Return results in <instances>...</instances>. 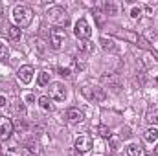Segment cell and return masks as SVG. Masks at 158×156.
Returning <instances> with one entry per match:
<instances>
[{
  "label": "cell",
  "mask_w": 158,
  "mask_h": 156,
  "mask_svg": "<svg viewBox=\"0 0 158 156\" xmlns=\"http://www.w3.org/2000/svg\"><path fill=\"white\" fill-rule=\"evenodd\" d=\"M46 18L53 24H61V22H66V11L64 7L61 6H52L48 11H46Z\"/></svg>",
  "instance_id": "3"
},
{
  "label": "cell",
  "mask_w": 158,
  "mask_h": 156,
  "mask_svg": "<svg viewBox=\"0 0 158 156\" xmlns=\"http://www.w3.org/2000/svg\"><path fill=\"white\" fill-rule=\"evenodd\" d=\"M109 143H110V147L116 151V149H119V145H121V138L116 136V134H112V136L109 138Z\"/></svg>",
  "instance_id": "24"
},
{
  "label": "cell",
  "mask_w": 158,
  "mask_h": 156,
  "mask_svg": "<svg viewBox=\"0 0 158 156\" xmlns=\"http://www.w3.org/2000/svg\"><path fill=\"white\" fill-rule=\"evenodd\" d=\"M142 13H143V6H132L131 7V17L132 18H140Z\"/></svg>",
  "instance_id": "22"
},
{
  "label": "cell",
  "mask_w": 158,
  "mask_h": 156,
  "mask_svg": "<svg viewBox=\"0 0 158 156\" xmlns=\"http://www.w3.org/2000/svg\"><path fill=\"white\" fill-rule=\"evenodd\" d=\"M2 107H6V97H4V96H0V109H2Z\"/></svg>",
  "instance_id": "32"
},
{
  "label": "cell",
  "mask_w": 158,
  "mask_h": 156,
  "mask_svg": "<svg viewBox=\"0 0 158 156\" xmlns=\"http://www.w3.org/2000/svg\"><path fill=\"white\" fill-rule=\"evenodd\" d=\"M153 156H158V145L155 147V151H153Z\"/></svg>",
  "instance_id": "33"
},
{
  "label": "cell",
  "mask_w": 158,
  "mask_h": 156,
  "mask_svg": "<svg viewBox=\"0 0 158 156\" xmlns=\"http://www.w3.org/2000/svg\"><path fill=\"white\" fill-rule=\"evenodd\" d=\"M101 81L103 83H107L114 92H118L119 90V79H118V76H114V74H109V76H103L101 77Z\"/></svg>",
  "instance_id": "11"
},
{
  "label": "cell",
  "mask_w": 158,
  "mask_h": 156,
  "mask_svg": "<svg viewBox=\"0 0 158 156\" xmlns=\"http://www.w3.org/2000/svg\"><path fill=\"white\" fill-rule=\"evenodd\" d=\"M64 42H66V30H63L59 26L50 30V44L53 50H61Z\"/></svg>",
  "instance_id": "2"
},
{
  "label": "cell",
  "mask_w": 158,
  "mask_h": 156,
  "mask_svg": "<svg viewBox=\"0 0 158 156\" xmlns=\"http://www.w3.org/2000/svg\"><path fill=\"white\" fill-rule=\"evenodd\" d=\"M4 156H22L24 154V147H19V145H7L2 149Z\"/></svg>",
  "instance_id": "12"
},
{
  "label": "cell",
  "mask_w": 158,
  "mask_h": 156,
  "mask_svg": "<svg viewBox=\"0 0 158 156\" xmlns=\"http://www.w3.org/2000/svg\"><path fill=\"white\" fill-rule=\"evenodd\" d=\"M79 50L85 51V53H92L94 51V44L88 42V40H79Z\"/></svg>",
  "instance_id": "19"
},
{
  "label": "cell",
  "mask_w": 158,
  "mask_h": 156,
  "mask_svg": "<svg viewBox=\"0 0 158 156\" xmlns=\"http://www.w3.org/2000/svg\"><path fill=\"white\" fill-rule=\"evenodd\" d=\"M142 153H143V149L138 143H129L125 147V154L127 156H142Z\"/></svg>",
  "instance_id": "14"
},
{
  "label": "cell",
  "mask_w": 158,
  "mask_h": 156,
  "mask_svg": "<svg viewBox=\"0 0 158 156\" xmlns=\"http://www.w3.org/2000/svg\"><path fill=\"white\" fill-rule=\"evenodd\" d=\"M72 156H83V154H81V153H77V151H74V153H72Z\"/></svg>",
  "instance_id": "34"
},
{
  "label": "cell",
  "mask_w": 158,
  "mask_h": 156,
  "mask_svg": "<svg viewBox=\"0 0 158 156\" xmlns=\"http://www.w3.org/2000/svg\"><path fill=\"white\" fill-rule=\"evenodd\" d=\"M0 15H2V4H0Z\"/></svg>",
  "instance_id": "35"
},
{
  "label": "cell",
  "mask_w": 158,
  "mask_h": 156,
  "mask_svg": "<svg viewBox=\"0 0 158 156\" xmlns=\"http://www.w3.org/2000/svg\"><path fill=\"white\" fill-rule=\"evenodd\" d=\"M9 57V48L4 40H0V61H6Z\"/></svg>",
  "instance_id": "21"
},
{
  "label": "cell",
  "mask_w": 158,
  "mask_h": 156,
  "mask_svg": "<svg viewBox=\"0 0 158 156\" xmlns=\"http://www.w3.org/2000/svg\"><path fill=\"white\" fill-rule=\"evenodd\" d=\"M17 77H19L20 83H24V84L31 83V79H33V66H31V64H24V66H20L19 72H17Z\"/></svg>",
  "instance_id": "8"
},
{
  "label": "cell",
  "mask_w": 158,
  "mask_h": 156,
  "mask_svg": "<svg viewBox=\"0 0 158 156\" xmlns=\"http://www.w3.org/2000/svg\"><path fill=\"white\" fill-rule=\"evenodd\" d=\"M13 129H15V132L20 136V134H24V132H28V125H26V121L22 119V117H19L17 119V123L13 125Z\"/></svg>",
  "instance_id": "16"
},
{
  "label": "cell",
  "mask_w": 158,
  "mask_h": 156,
  "mask_svg": "<svg viewBox=\"0 0 158 156\" xmlns=\"http://www.w3.org/2000/svg\"><path fill=\"white\" fill-rule=\"evenodd\" d=\"M76 68H77L79 72H83V70L86 68V63H85V59H81V57H77V59H76Z\"/></svg>",
  "instance_id": "28"
},
{
  "label": "cell",
  "mask_w": 158,
  "mask_h": 156,
  "mask_svg": "<svg viewBox=\"0 0 158 156\" xmlns=\"http://www.w3.org/2000/svg\"><path fill=\"white\" fill-rule=\"evenodd\" d=\"M37 84H39L40 88L42 86H50V74L48 72H40L39 77H37Z\"/></svg>",
  "instance_id": "18"
},
{
  "label": "cell",
  "mask_w": 158,
  "mask_h": 156,
  "mask_svg": "<svg viewBox=\"0 0 158 156\" xmlns=\"http://www.w3.org/2000/svg\"><path fill=\"white\" fill-rule=\"evenodd\" d=\"M92 101H98V103H103L107 99V92L101 88V86H92Z\"/></svg>",
  "instance_id": "10"
},
{
  "label": "cell",
  "mask_w": 158,
  "mask_h": 156,
  "mask_svg": "<svg viewBox=\"0 0 158 156\" xmlns=\"http://www.w3.org/2000/svg\"><path fill=\"white\" fill-rule=\"evenodd\" d=\"M66 119H68V123L77 125V123H81V121L85 119V114H83V110H79V109H68V110H66Z\"/></svg>",
  "instance_id": "9"
},
{
  "label": "cell",
  "mask_w": 158,
  "mask_h": 156,
  "mask_svg": "<svg viewBox=\"0 0 158 156\" xmlns=\"http://www.w3.org/2000/svg\"><path fill=\"white\" fill-rule=\"evenodd\" d=\"M92 145H94V142H92V136H90V134H81V136H77V140H76V143H74L76 151L81 153V154L88 153V151L92 149Z\"/></svg>",
  "instance_id": "5"
},
{
  "label": "cell",
  "mask_w": 158,
  "mask_h": 156,
  "mask_svg": "<svg viewBox=\"0 0 158 156\" xmlns=\"http://www.w3.org/2000/svg\"><path fill=\"white\" fill-rule=\"evenodd\" d=\"M13 110L15 112H20V114H24L26 112V105H24V101L20 99V101H15V105H13Z\"/></svg>",
  "instance_id": "26"
},
{
  "label": "cell",
  "mask_w": 158,
  "mask_h": 156,
  "mask_svg": "<svg viewBox=\"0 0 158 156\" xmlns=\"http://www.w3.org/2000/svg\"><path fill=\"white\" fill-rule=\"evenodd\" d=\"M6 33H7V37H9L11 40H19V39H20V35H22V30H20L19 26L11 24V26H7V28H6Z\"/></svg>",
  "instance_id": "13"
},
{
  "label": "cell",
  "mask_w": 158,
  "mask_h": 156,
  "mask_svg": "<svg viewBox=\"0 0 158 156\" xmlns=\"http://www.w3.org/2000/svg\"><path fill=\"white\" fill-rule=\"evenodd\" d=\"M99 44H101V48H103L105 51H114V50H116V44H114V40L112 39L101 37V39H99Z\"/></svg>",
  "instance_id": "15"
},
{
  "label": "cell",
  "mask_w": 158,
  "mask_h": 156,
  "mask_svg": "<svg viewBox=\"0 0 158 156\" xmlns=\"http://www.w3.org/2000/svg\"><path fill=\"white\" fill-rule=\"evenodd\" d=\"M50 99L53 101H64L66 99V88L63 83H50Z\"/></svg>",
  "instance_id": "6"
},
{
  "label": "cell",
  "mask_w": 158,
  "mask_h": 156,
  "mask_svg": "<svg viewBox=\"0 0 158 156\" xmlns=\"http://www.w3.org/2000/svg\"><path fill=\"white\" fill-rule=\"evenodd\" d=\"M129 136H131V132H129V129H125V130L121 132V136H119V138H129Z\"/></svg>",
  "instance_id": "31"
},
{
  "label": "cell",
  "mask_w": 158,
  "mask_h": 156,
  "mask_svg": "<svg viewBox=\"0 0 158 156\" xmlns=\"http://www.w3.org/2000/svg\"><path fill=\"white\" fill-rule=\"evenodd\" d=\"M105 11H107V15H116L118 13V6L114 2H107L105 4Z\"/></svg>",
  "instance_id": "25"
},
{
  "label": "cell",
  "mask_w": 158,
  "mask_h": 156,
  "mask_svg": "<svg viewBox=\"0 0 158 156\" xmlns=\"http://www.w3.org/2000/svg\"><path fill=\"white\" fill-rule=\"evenodd\" d=\"M39 105H40L42 110H52V103H50V97H48V96H40Z\"/></svg>",
  "instance_id": "20"
},
{
  "label": "cell",
  "mask_w": 158,
  "mask_h": 156,
  "mask_svg": "<svg viewBox=\"0 0 158 156\" xmlns=\"http://www.w3.org/2000/svg\"><path fill=\"white\" fill-rule=\"evenodd\" d=\"M98 132H99V136H103V138H107V140L112 136V132H110V129H109L107 125H99V127H98Z\"/></svg>",
  "instance_id": "23"
},
{
  "label": "cell",
  "mask_w": 158,
  "mask_h": 156,
  "mask_svg": "<svg viewBox=\"0 0 158 156\" xmlns=\"http://www.w3.org/2000/svg\"><path fill=\"white\" fill-rule=\"evenodd\" d=\"M156 140H158V129H155V127L147 129V130H145V142H149V143H155Z\"/></svg>",
  "instance_id": "17"
},
{
  "label": "cell",
  "mask_w": 158,
  "mask_h": 156,
  "mask_svg": "<svg viewBox=\"0 0 158 156\" xmlns=\"http://www.w3.org/2000/svg\"><path fill=\"white\" fill-rule=\"evenodd\" d=\"M24 97H26V101H28V103H31V101L35 99V97H33V94H26Z\"/></svg>",
  "instance_id": "30"
},
{
  "label": "cell",
  "mask_w": 158,
  "mask_h": 156,
  "mask_svg": "<svg viewBox=\"0 0 158 156\" xmlns=\"http://www.w3.org/2000/svg\"><path fill=\"white\" fill-rule=\"evenodd\" d=\"M59 76H63V77H70V68H59Z\"/></svg>",
  "instance_id": "29"
},
{
  "label": "cell",
  "mask_w": 158,
  "mask_h": 156,
  "mask_svg": "<svg viewBox=\"0 0 158 156\" xmlns=\"http://www.w3.org/2000/svg\"><path fill=\"white\" fill-rule=\"evenodd\" d=\"M147 121L149 123H158V110H151L147 114Z\"/></svg>",
  "instance_id": "27"
},
{
  "label": "cell",
  "mask_w": 158,
  "mask_h": 156,
  "mask_svg": "<svg viewBox=\"0 0 158 156\" xmlns=\"http://www.w3.org/2000/svg\"><path fill=\"white\" fill-rule=\"evenodd\" d=\"M74 35L77 37L79 40H88L90 35H92V30H90V24L85 20V18H79L74 26Z\"/></svg>",
  "instance_id": "4"
},
{
  "label": "cell",
  "mask_w": 158,
  "mask_h": 156,
  "mask_svg": "<svg viewBox=\"0 0 158 156\" xmlns=\"http://www.w3.org/2000/svg\"><path fill=\"white\" fill-rule=\"evenodd\" d=\"M13 20H15V26L19 28H28L33 20V9L30 6H24V4H19L13 7Z\"/></svg>",
  "instance_id": "1"
},
{
  "label": "cell",
  "mask_w": 158,
  "mask_h": 156,
  "mask_svg": "<svg viewBox=\"0 0 158 156\" xmlns=\"http://www.w3.org/2000/svg\"><path fill=\"white\" fill-rule=\"evenodd\" d=\"M13 132H15L13 121H11L9 117H6V116H0V140H2V142L9 140Z\"/></svg>",
  "instance_id": "7"
}]
</instances>
